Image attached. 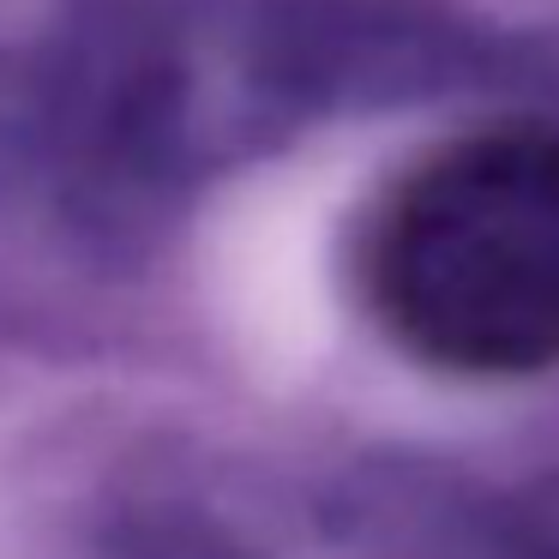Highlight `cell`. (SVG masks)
<instances>
[{
  "label": "cell",
  "instance_id": "cell-1",
  "mask_svg": "<svg viewBox=\"0 0 559 559\" xmlns=\"http://www.w3.org/2000/svg\"><path fill=\"white\" fill-rule=\"evenodd\" d=\"M361 283L379 325L427 367H559V133L487 127L421 157L367 229Z\"/></svg>",
  "mask_w": 559,
  "mask_h": 559
}]
</instances>
